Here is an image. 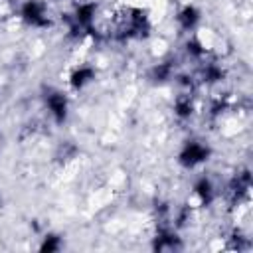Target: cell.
Segmentation results:
<instances>
[{
    "label": "cell",
    "mask_w": 253,
    "mask_h": 253,
    "mask_svg": "<svg viewBox=\"0 0 253 253\" xmlns=\"http://www.w3.org/2000/svg\"><path fill=\"white\" fill-rule=\"evenodd\" d=\"M20 20L32 28H47L51 26L47 6L42 0H26L20 6Z\"/></svg>",
    "instance_id": "6da1fadb"
},
{
    "label": "cell",
    "mask_w": 253,
    "mask_h": 253,
    "mask_svg": "<svg viewBox=\"0 0 253 253\" xmlns=\"http://www.w3.org/2000/svg\"><path fill=\"white\" fill-rule=\"evenodd\" d=\"M210 154H211L210 146H206V144L200 142V140H190V142H186V144L182 146V150H180V154H178V162H180L184 168H196V166H200L202 162H206V160L210 158Z\"/></svg>",
    "instance_id": "7a4b0ae2"
},
{
    "label": "cell",
    "mask_w": 253,
    "mask_h": 253,
    "mask_svg": "<svg viewBox=\"0 0 253 253\" xmlns=\"http://www.w3.org/2000/svg\"><path fill=\"white\" fill-rule=\"evenodd\" d=\"M45 107L49 111V115L53 117L55 123H63L67 119V111H69V101L67 97L57 91V89H47L45 91Z\"/></svg>",
    "instance_id": "3957f363"
},
{
    "label": "cell",
    "mask_w": 253,
    "mask_h": 253,
    "mask_svg": "<svg viewBox=\"0 0 253 253\" xmlns=\"http://www.w3.org/2000/svg\"><path fill=\"white\" fill-rule=\"evenodd\" d=\"M211 200H213L211 182L206 176L196 180V184H194V188L190 192V198H188V208H204V206H210Z\"/></svg>",
    "instance_id": "277c9868"
},
{
    "label": "cell",
    "mask_w": 253,
    "mask_h": 253,
    "mask_svg": "<svg viewBox=\"0 0 253 253\" xmlns=\"http://www.w3.org/2000/svg\"><path fill=\"white\" fill-rule=\"evenodd\" d=\"M93 79H95V67H93V65H87V63H81V65H77V67L71 71V75H69V85H71V89L79 91V89H83L85 85H89Z\"/></svg>",
    "instance_id": "5b68a950"
},
{
    "label": "cell",
    "mask_w": 253,
    "mask_h": 253,
    "mask_svg": "<svg viewBox=\"0 0 253 253\" xmlns=\"http://www.w3.org/2000/svg\"><path fill=\"white\" fill-rule=\"evenodd\" d=\"M176 22L184 32H192L200 22V10L194 4H184L176 14Z\"/></svg>",
    "instance_id": "8992f818"
},
{
    "label": "cell",
    "mask_w": 253,
    "mask_h": 253,
    "mask_svg": "<svg viewBox=\"0 0 253 253\" xmlns=\"http://www.w3.org/2000/svg\"><path fill=\"white\" fill-rule=\"evenodd\" d=\"M174 111L180 119H188L192 117L194 113V101H192V95L190 93H180L174 101Z\"/></svg>",
    "instance_id": "52a82bcc"
},
{
    "label": "cell",
    "mask_w": 253,
    "mask_h": 253,
    "mask_svg": "<svg viewBox=\"0 0 253 253\" xmlns=\"http://www.w3.org/2000/svg\"><path fill=\"white\" fill-rule=\"evenodd\" d=\"M59 247H61V241H59L57 235H45L43 237V243L40 245L42 251H57Z\"/></svg>",
    "instance_id": "ba28073f"
}]
</instances>
